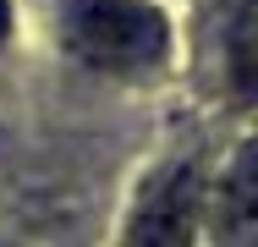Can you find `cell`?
Listing matches in <instances>:
<instances>
[{
    "mask_svg": "<svg viewBox=\"0 0 258 247\" xmlns=\"http://www.w3.org/2000/svg\"><path fill=\"white\" fill-rule=\"evenodd\" d=\"M198 170L192 165H170L143 187L132 220H126V242L121 247H192L198 231Z\"/></svg>",
    "mask_w": 258,
    "mask_h": 247,
    "instance_id": "obj_2",
    "label": "cell"
},
{
    "mask_svg": "<svg viewBox=\"0 0 258 247\" xmlns=\"http://www.w3.org/2000/svg\"><path fill=\"white\" fill-rule=\"evenodd\" d=\"M66 44L99 72H154L170 28L149 0H66Z\"/></svg>",
    "mask_w": 258,
    "mask_h": 247,
    "instance_id": "obj_1",
    "label": "cell"
},
{
    "mask_svg": "<svg viewBox=\"0 0 258 247\" xmlns=\"http://www.w3.org/2000/svg\"><path fill=\"white\" fill-rule=\"evenodd\" d=\"M225 55H231V77H236V88H242L247 99H258V0H242V6H236Z\"/></svg>",
    "mask_w": 258,
    "mask_h": 247,
    "instance_id": "obj_4",
    "label": "cell"
},
{
    "mask_svg": "<svg viewBox=\"0 0 258 247\" xmlns=\"http://www.w3.org/2000/svg\"><path fill=\"white\" fill-rule=\"evenodd\" d=\"M214 236L220 247H258V138L231 154L214 187Z\"/></svg>",
    "mask_w": 258,
    "mask_h": 247,
    "instance_id": "obj_3",
    "label": "cell"
},
{
    "mask_svg": "<svg viewBox=\"0 0 258 247\" xmlns=\"http://www.w3.org/2000/svg\"><path fill=\"white\" fill-rule=\"evenodd\" d=\"M6 28H11V6L0 0V39H6Z\"/></svg>",
    "mask_w": 258,
    "mask_h": 247,
    "instance_id": "obj_5",
    "label": "cell"
}]
</instances>
